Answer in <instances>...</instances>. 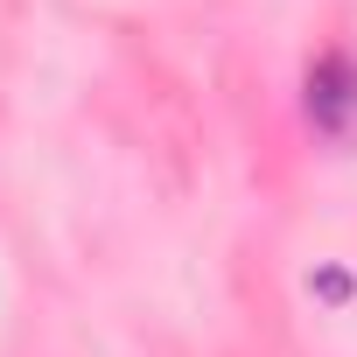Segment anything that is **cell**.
I'll use <instances>...</instances> for the list:
<instances>
[{"instance_id": "cell-1", "label": "cell", "mask_w": 357, "mask_h": 357, "mask_svg": "<svg viewBox=\"0 0 357 357\" xmlns=\"http://www.w3.org/2000/svg\"><path fill=\"white\" fill-rule=\"evenodd\" d=\"M308 119H315L322 133H343V126L357 119V63H350V56H322V63L308 70Z\"/></svg>"}]
</instances>
